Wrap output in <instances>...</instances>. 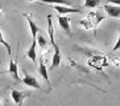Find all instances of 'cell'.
I'll return each mask as SVG.
<instances>
[{
  "mask_svg": "<svg viewBox=\"0 0 120 106\" xmlns=\"http://www.w3.org/2000/svg\"><path fill=\"white\" fill-rule=\"evenodd\" d=\"M48 31H49V39H50V44L54 48V54L52 58V65L50 69H54L56 66H58L61 64V50L58 44L54 40V29H53V23H52V15H48Z\"/></svg>",
  "mask_w": 120,
  "mask_h": 106,
  "instance_id": "cell-1",
  "label": "cell"
},
{
  "mask_svg": "<svg viewBox=\"0 0 120 106\" xmlns=\"http://www.w3.org/2000/svg\"><path fill=\"white\" fill-rule=\"evenodd\" d=\"M58 24L60 28L66 33L67 36H71V27H70V19L65 16V15H60L58 16Z\"/></svg>",
  "mask_w": 120,
  "mask_h": 106,
  "instance_id": "cell-2",
  "label": "cell"
},
{
  "mask_svg": "<svg viewBox=\"0 0 120 106\" xmlns=\"http://www.w3.org/2000/svg\"><path fill=\"white\" fill-rule=\"evenodd\" d=\"M26 95H29V93L20 92V90H16V89H12L11 90V97L13 99V102L17 106H22V101L25 99Z\"/></svg>",
  "mask_w": 120,
  "mask_h": 106,
  "instance_id": "cell-3",
  "label": "cell"
},
{
  "mask_svg": "<svg viewBox=\"0 0 120 106\" xmlns=\"http://www.w3.org/2000/svg\"><path fill=\"white\" fill-rule=\"evenodd\" d=\"M22 82H24L26 86H29V88H36V89H41V85H40V82L36 80L33 76H30V74L28 73H24V78L21 80Z\"/></svg>",
  "mask_w": 120,
  "mask_h": 106,
  "instance_id": "cell-4",
  "label": "cell"
},
{
  "mask_svg": "<svg viewBox=\"0 0 120 106\" xmlns=\"http://www.w3.org/2000/svg\"><path fill=\"white\" fill-rule=\"evenodd\" d=\"M53 7H54V9H56L60 15H67V13L81 12L79 8H73V7H69V5H58V4H54Z\"/></svg>",
  "mask_w": 120,
  "mask_h": 106,
  "instance_id": "cell-5",
  "label": "cell"
},
{
  "mask_svg": "<svg viewBox=\"0 0 120 106\" xmlns=\"http://www.w3.org/2000/svg\"><path fill=\"white\" fill-rule=\"evenodd\" d=\"M104 9L108 13L109 17H120V7L119 5H115V4H106L104 5Z\"/></svg>",
  "mask_w": 120,
  "mask_h": 106,
  "instance_id": "cell-6",
  "label": "cell"
},
{
  "mask_svg": "<svg viewBox=\"0 0 120 106\" xmlns=\"http://www.w3.org/2000/svg\"><path fill=\"white\" fill-rule=\"evenodd\" d=\"M26 56L36 64V61H37V41H36V39H32V45L26 50Z\"/></svg>",
  "mask_w": 120,
  "mask_h": 106,
  "instance_id": "cell-7",
  "label": "cell"
},
{
  "mask_svg": "<svg viewBox=\"0 0 120 106\" xmlns=\"http://www.w3.org/2000/svg\"><path fill=\"white\" fill-rule=\"evenodd\" d=\"M8 72L11 73V76L16 80V81H20V77H19V70H17V64L16 61H13V58L11 57L9 60V68H8Z\"/></svg>",
  "mask_w": 120,
  "mask_h": 106,
  "instance_id": "cell-8",
  "label": "cell"
},
{
  "mask_svg": "<svg viewBox=\"0 0 120 106\" xmlns=\"http://www.w3.org/2000/svg\"><path fill=\"white\" fill-rule=\"evenodd\" d=\"M24 17L28 20V24H29V28H30V33H32V39H36V36L38 35V32H40V29H38V27L36 25V23L30 19V16H29L28 13L26 15H24Z\"/></svg>",
  "mask_w": 120,
  "mask_h": 106,
  "instance_id": "cell-9",
  "label": "cell"
},
{
  "mask_svg": "<svg viewBox=\"0 0 120 106\" xmlns=\"http://www.w3.org/2000/svg\"><path fill=\"white\" fill-rule=\"evenodd\" d=\"M38 73H40V76L45 80L46 82L49 85H52L50 84V80H49V76H48V69H46V65H45V62H44V60L41 58L40 60V65H38Z\"/></svg>",
  "mask_w": 120,
  "mask_h": 106,
  "instance_id": "cell-10",
  "label": "cell"
},
{
  "mask_svg": "<svg viewBox=\"0 0 120 106\" xmlns=\"http://www.w3.org/2000/svg\"><path fill=\"white\" fill-rule=\"evenodd\" d=\"M41 3L45 4H58V5H69L71 7V1H67V0H40Z\"/></svg>",
  "mask_w": 120,
  "mask_h": 106,
  "instance_id": "cell-11",
  "label": "cell"
},
{
  "mask_svg": "<svg viewBox=\"0 0 120 106\" xmlns=\"http://www.w3.org/2000/svg\"><path fill=\"white\" fill-rule=\"evenodd\" d=\"M0 42H1V44H3L4 46H5V49H7L8 54L11 56V54H12V48H11V45H9V44H8V42L5 41V39H4V36H3V32H1V31H0Z\"/></svg>",
  "mask_w": 120,
  "mask_h": 106,
  "instance_id": "cell-12",
  "label": "cell"
},
{
  "mask_svg": "<svg viewBox=\"0 0 120 106\" xmlns=\"http://www.w3.org/2000/svg\"><path fill=\"white\" fill-rule=\"evenodd\" d=\"M36 37H37V40H36V41H37V45H40L42 49H45V46L48 45V42H46L45 37H44V36H41V35H37Z\"/></svg>",
  "mask_w": 120,
  "mask_h": 106,
  "instance_id": "cell-13",
  "label": "cell"
},
{
  "mask_svg": "<svg viewBox=\"0 0 120 106\" xmlns=\"http://www.w3.org/2000/svg\"><path fill=\"white\" fill-rule=\"evenodd\" d=\"M100 0H85V7L86 8H95L96 5H99Z\"/></svg>",
  "mask_w": 120,
  "mask_h": 106,
  "instance_id": "cell-14",
  "label": "cell"
},
{
  "mask_svg": "<svg viewBox=\"0 0 120 106\" xmlns=\"http://www.w3.org/2000/svg\"><path fill=\"white\" fill-rule=\"evenodd\" d=\"M119 46H120V37L116 40V44H115V46H113V49H112V52H116L117 49H119Z\"/></svg>",
  "mask_w": 120,
  "mask_h": 106,
  "instance_id": "cell-15",
  "label": "cell"
},
{
  "mask_svg": "<svg viewBox=\"0 0 120 106\" xmlns=\"http://www.w3.org/2000/svg\"><path fill=\"white\" fill-rule=\"evenodd\" d=\"M109 4H115V5H119L120 4V0H108Z\"/></svg>",
  "mask_w": 120,
  "mask_h": 106,
  "instance_id": "cell-16",
  "label": "cell"
},
{
  "mask_svg": "<svg viewBox=\"0 0 120 106\" xmlns=\"http://www.w3.org/2000/svg\"><path fill=\"white\" fill-rule=\"evenodd\" d=\"M0 106H1V101H0Z\"/></svg>",
  "mask_w": 120,
  "mask_h": 106,
  "instance_id": "cell-17",
  "label": "cell"
}]
</instances>
